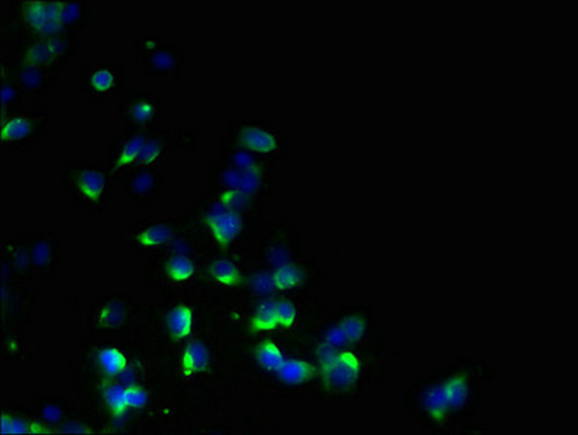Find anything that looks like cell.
<instances>
[{"label":"cell","mask_w":578,"mask_h":435,"mask_svg":"<svg viewBox=\"0 0 578 435\" xmlns=\"http://www.w3.org/2000/svg\"><path fill=\"white\" fill-rule=\"evenodd\" d=\"M319 367L323 383L334 390L351 389L361 376V361L357 354L351 351L338 350Z\"/></svg>","instance_id":"1"},{"label":"cell","mask_w":578,"mask_h":435,"mask_svg":"<svg viewBox=\"0 0 578 435\" xmlns=\"http://www.w3.org/2000/svg\"><path fill=\"white\" fill-rule=\"evenodd\" d=\"M22 15L30 28L44 38L60 36L64 32L61 2H25Z\"/></svg>","instance_id":"2"},{"label":"cell","mask_w":578,"mask_h":435,"mask_svg":"<svg viewBox=\"0 0 578 435\" xmlns=\"http://www.w3.org/2000/svg\"><path fill=\"white\" fill-rule=\"evenodd\" d=\"M206 222L213 240L220 247H228L242 230V219L240 214L227 209L220 201L210 208L206 215Z\"/></svg>","instance_id":"3"},{"label":"cell","mask_w":578,"mask_h":435,"mask_svg":"<svg viewBox=\"0 0 578 435\" xmlns=\"http://www.w3.org/2000/svg\"><path fill=\"white\" fill-rule=\"evenodd\" d=\"M238 141L245 150L259 154H268L279 148V142L274 134L259 126L242 128L238 135Z\"/></svg>","instance_id":"4"},{"label":"cell","mask_w":578,"mask_h":435,"mask_svg":"<svg viewBox=\"0 0 578 435\" xmlns=\"http://www.w3.org/2000/svg\"><path fill=\"white\" fill-rule=\"evenodd\" d=\"M212 357L205 342L194 339L181 353V368L186 375L205 373L209 370Z\"/></svg>","instance_id":"5"},{"label":"cell","mask_w":578,"mask_h":435,"mask_svg":"<svg viewBox=\"0 0 578 435\" xmlns=\"http://www.w3.org/2000/svg\"><path fill=\"white\" fill-rule=\"evenodd\" d=\"M147 69L154 76H172L180 69V56L173 47H160L147 57Z\"/></svg>","instance_id":"6"},{"label":"cell","mask_w":578,"mask_h":435,"mask_svg":"<svg viewBox=\"0 0 578 435\" xmlns=\"http://www.w3.org/2000/svg\"><path fill=\"white\" fill-rule=\"evenodd\" d=\"M277 377L286 385H305L314 376V368L310 363L300 359H284L280 368L275 372Z\"/></svg>","instance_id":"7"},{"label":"cell","mask_w":578,"mask_h":435,"mask_svg":"<svg viewBox=\"0 0 578 435\" xmlns=\"http://www.w3.org/2000/svg\"><path fill=\"white\" fill-rule=\"evenodd\" d=\"M76 184L86 199L91 202L100 201V197L106 189V177L102 173V171L96 168H83L80 173L77 175Z\"/></svg>","instance_id":"8"},{"label":"cell","mask_w":578,"mask_h":435,"mask_svg":"<svg viewBox=\"0 0 578 435\" xmlns=\"http://www.w3.org/2000/svg\"><path fill=\"white\" fill-rule=\"evenodd\" d=\"M167 331L174 339H185L193 331V311L186 305L174 306L165 316Z\"/></svg>","instance_id":"9"},{"label":"cell","mask_w":578,"mask_h":435,"mask_svg":"<svg viewBox=\"0 0 578 435\" xmlns=\"http://www.w3.org/2000/svg\"><path fill=\"white\" fill-rule=\"evenodd\" d=\"M445 397L448 399L451 411L461 410L470 398V385L465 375H452L442 383Z\"/></svg>","instance_id":"10"},{"label":"cell","mask_w":578,"mask_h":435,"mask_svg":"<svg viewBox=\"0 0 578 435\" xmlns=\"http://www.w3.org/2000/svg\"><path fill=\"white\" fill-rule=\"evenodd\" d=\"M102 394L113 416L125 415L129 410L126 401V386L116 383L113 379H106L102 385Z\"/></svg>","instance_id":"11"},{"label":"cell","mask_w":578,"mask_h":435,"mask_svg":"<svg viewBox=\"0 0 578 435\" xmlns=\"http://www.w3.org/2000/svg\"><path fill=\"white\" fill-rule=\"evenodd\" d=\"M424 406L425 411L435 423H442V421L448 415L451 411L448 399L445 397V392L442 389V385L432 386L425 390L424 394Z\"/></svg>","instance_id":"12"},{"label":"cell","mask_w":578,"mask_h":435,"mask_svg":"<svg viewBox=\"0 0 578 435\" xmlns=\"http://www.w3.org/2000/svg\"><path fill=\"white\" fill-rule=\"evenodd\" d=\"M97 366L108 379H116L128 367V360L121 350L108 347L99 351Z\"/></svg>","instance_id":"13"},{"label":"cell","mask_w":578,"mask_h":435,"mask_svg":"<svg viewBox=\"0 0 578 435\" xmlns=\"http://www.w3.org/2000/svg\"><path fill=\"white\" fill-rule=\"evenodd\" d=\"M271 276L275 290H281V292L292 290L303 282V270L290 261H286L283 265L275 266Z\"/></svg>","instance_id":"14"},{"label":"cell","mask_w":578,"mask_h":435,"mask_svg":"<svg viewBox=\"0 0 578 435\" xmlns=\"http://www.w3.org/2000/svg\"><path fill=\"white\" fill-rule=\"evenodd\" d=\"M86 80L90 89L96 91V93H109V91H112L116 87L117 74L111 65L102 64L96 65V67H91L87 71Z\"/></svg>","instance_id":"15"},{"label":"cell","mask_w":578,"mask_h":435,"mask_svg":"<svg viewBox=\"0 0 578 435\" xmlns=\"http://www.w3.org/2000/svg\"><path fill=\"white\" fill-rule=\"evenodd\" d=\"M173 238L174 230L172 225H168V223H154V225L143 228L137 236L138 243L147 248L168 245Z\"/></svg>","instance_id":"16"},{"label":"cell","mask_w":578,"mask_h":435,"mask_svg":"<svg viewBox=\"0 0 578 435\" xmlns=\"http://www.w3.org/2000/svg\"><path fill=\"white\" fill-rule=\"evenodd\" d=\"M57 60L54 51L51 48L49 39L44 38L41 41L32 43L23 52V64L35 65V67H48Z\"/></svg>","instance_id":"17"},{"label":"cell","mask_w":578,"mask_h":435,"mask_svg":"<svg viewBox=\"0 0 578 435\" xmlns=\"http://www.w3.org/2000/svg\"><path fill=\"white\" fill-rule=\"evenodd\" d=\"M279 326L277 322V312H275V300L264 299L261 300L251 320V328L258 333L273 331Z\"/></svg>","instance_id":"18"},{"label":"cell","mask_w":578,"mask_h":435,"mask_svg":"<svg viewBox=\"0 0 578 435\" xmlns=\"http://www.w3.org/2000/svg\"><path fill=\"white\" fill-rule=\"evenodd\" d=\"M255 360L267 372H277L284 361V354L275 342L270 339L261 341L255 348Z\"/></svg>","instance_id":"19"},{"label":"cell","mask_w":578,"mask_h":435,"mask_svg":"<svg viewBox=\"0 0 578 435\" xmlns=\"http://www.w3.org/2000/svg\"><path fill=\"white\" fill-rule=\"evenodd\" d=\"M210 276L219 283L223 286H228V287H233V286H238L242 282V276L240 269L236 267V265L233 261L228 260V258H218L215 260L212 265H210Z\"/></svg>","instance_id":"20"},{"label":"cell","mask_w":578,"mask_h":435,"mask_svg":"<svg viewBox=\"0 0 578 435\" xmlns=\"http://www.w3.org/2000/svg\"><path fill=\"white\" fill-rule=\"evenodd\" d=\"M126 320V308L124 302L119 299H111L100 308L97 321L100 326L115 329L119 328Z\"/></svg>","instance_id":"21"},{"label":"cell","mask_w":578,"mask_h":435,"mask_svg":"<svg viewBox=\"0 0 578 435\" xmlns=\"http://www.w3.org/2000/svg\"><path fill=\"white\" fill-rule=\"evenodd\" d=\"M165 273L172 280L181 283V282H187L193 278L196 273V267L189 256L173 254L167 260Z\"/></svg>","instance_id":"22"},{"label":"cell","mask_w":578,"mask_h":435,"mask_svg":"<svg viewBox=\"0 0 578 435\" xmlns=\"http://www.w3.org/2000/svg\"><path fill=\"white\" fill-rule=\"evenodd\" d=\"M32 134V122L25 116L10 118L2 126V140L5 142H18Z\"/></svg>","instance_id":"23"},{"label":"cell","mask_w":578,"mask_h":435,"mask_svg":"<svg viewBox=\"0 0 578 435\" xmlns=\"http://www.w3.org/2000/svg\"><path fill=\"white\" fill-rule=\"evenodd\" d=\"M146 141H147V137L143 134H135L129 140H126L125 144L122 145L119 155H117L116 167H126L129 164L135 163L142 150V145L146 144Z\"/></svg>","instance_id":"24"},{"label":"cell","mask_w":578,"mask_h":435,"mask_svg":"<svg viewBox=\"0 0 578 435\" xmlns=\"http://www.w3.org/2000/svg\"><path fill=\"white\" fill-rule=\"evenodd\" d=\"M338 325L343 328L348 344H356V342H360L367 334V324L361 316H356V315L345 316V318L340 320Z\"/></svg>","instance_id":"25"},{"label":"cell","mask_w":578,"mask_h":435,"mask_svg":"<svg viewBox=\"0 0 578 435\" xmlns=\"http://www.w3.org/2000/svg\"><path fill=\"white\" fill-rule=\"evenodd\" d=\"M45 73L43 67H35V65H26L23 64L19 73H18V80L22 87L26 90H38L41 89L45 83Z\"/></svg>","instance_id":"26"},{"label":"cell","mask_w":578,"mask_h":435,"mask_svg":"<svg viewBox=\"0 0 578 435\" xmlns=\"http://www.w3.org/2000/svg\"><path fill=\"white\" fill-rule=\"evenodd\" d=\"M157 113L155 103L151 99L142 98L135 100L129 108V116L130 120L137 124H147L150 122Z\"/></svg>","instance_id":"27"},{"label":"cell","mask_w":578,"mask_h":435,"mask_svg":"<svg viewBox=\"0 0 578 435\" xmlns=\"http://www.w3.org/2000/svg\"><path fill=\"white\" fill-rule=\"evenodd\" d=\"M259 186H261V170L258 168L257 164L245 171H241L240 183H238V186H236V189L248 196H253L254 193L258 192Z\"/></svg>","instance_id":"28"},{"label":"cell","mask_w":578,"mask_h":435,"mask_svg":"<svg viewBox=\"0 0 578 435\" xmlns=\"http://www.w3.org/2000/svg\"><path fill=\"white\" fill-rule=\"evenodd\" d=\"M249 199H251V196L240 192L238 189H227L220 194L219 201L225 205L227 209L240 214V210L245 209L249 205Z\"/></svg>","instance_id":"29"},{"label":"cell","mask_w":578,"mask_h":435,"mask_svg":"<svg viewBox=\"0 0 578 435\" xmlns=\"http://www.w3.org/2000/svg\"><path fill=\"white\" fill-rule=\"evenodd\" d=\"M275 312H277L279 326L290 328L294 325L296 318H297V311L290 300H287V299L275 300Z\"/></svg>","instance_id":"30"},{"label":"cell","mask_w":578,"mask_h":435,"mask_svg":"<svg viewBox=\"0 0 578 435\" xmlns=\"http://www.w3.org/2000/svg\"><path fill=\"white\" fill-rule=\"evenodd\" d=\"M31 260L38 269H47L52 261V247L48 241L39 240L34 244L31 252Z\"/></svg>","instance_id":"31"},{"label":"cell","mask_w":578,"mask_h":435,"mask_svg":"<svg viewBox=\"0 0 578 435\" xmlns=\"http://www.w3.org/2000/svg\"><path fill=\"white\" fill-rule=\"evenodd\" d=\"M161 153H163L161 142L157 138H147L146 144L142 145V150L138 155L137 161L143 166H151L161 157Z\"/></svg>","instance_id":"32"},{"label":"cell","mask_w":578,"mask_h":435,"mask_svg":"<svg viewBox=\"0 0 578 435\" xmlns=\"http://www.w3.org/2000/svg\"><path fill=\"white\" fill-rule=\"evenodd\" d=\"M83 5L76 2H61V19L64 28H71L80 23L83 18Z\"/></svg>","instance_id":"33"},{"label":"cell","mask_w":578,"mask_h":435,"mask_svg":"<svg viewBox=\"0 0 578 435\" xmlns=\"http://www.w3.org/2000/svg\"><path fill=\"white\" fill-rule=\"evenodd\" d=\"M155 186V179L154 175L148 170H143L141 173H138L137 176H134V179L130 180V189L135 194L143 196V194H148Z\"/></svg>","instance_id":"34"},{"label":"cell","mask_w":578,"mask_h":435,"mask_svg":"<svg viewBox=\"0 0 578 435\" xmlns=\"http://www.w3.org/2000/svg\"><path fill=\"white\" fill-rule=\"evenodd\" d=\"M3 435L6 434H30L31 424L21 418H10L9 415L3 414L2 416V428H0Z\"/></svg>","instance_id":"35"},{"label":"cell","mask_w":578,"mask_h":435,"mask_svg":"<svg viewBox=\"0 0 578 435\" xmlns=\"http://www.w3.org/2000/svg\"><path fill=\"white\" fill-rule=\"evenodd\" d=\"M126 401L128 406L132 408V410H142L148 403V393L138 385L129 386L126 388Z\"/></svg>","instance_id":"36"},{"label":"cell","mask_w":578,"mask_h":435,"mask_svg":"<svg viewBox=\"0 0 578 435\" xmlns=\"http://www.w3.org/2000/svg\"><path fill=\"white\" fill-rule=\"evenodd\" d=\"M323 342H326L327 346H331V347H334L336 350L344 348L348 344V341H347V337H345V334L343 331V328H340L339 325H335V326L327 329V331L325 333V337H323Z\"/></svg>","instance_id":"37"},{"label":"cell","mask_w":578,"mask_h":435,"mask_svg":"<svg viewBox=\"0 0 578 435\" xmlns=\"http://www.w3.org/2000/svg\"><path fill=\"white\" fill-rule=\"evenodd\" d=\"M253 287L255 292L261 293V295H267L271 293L273 290H275L274 286V280H273V276L268 273H258L253 278Z\"/></svg>","instance_id":"38"},{"label":"cell","mask_w":578,"mask_h":435,"mask_svg":"<svg viewBox=\"0 0 578 435\" xmlns=\"http://www.w3.org/2000/svg\"><path fill=\"white\" fill-rule=\"evenodd\" d=\"M139 52L143 57H148L151 52H154L155 49L160 48V43L159 39L151 36V35H143L139 38V44H138Z\"/></svg>","instance_id":"39"},{"label":"cell","mask_w":578,"mask_h":435,"mask_svg":"<svg viewBox=\"0 0 578 435\" xmlns=\"http://www.w3.org/2000/svg\"><path fill=\"white\" fill-rule=\"evenodd\" d=\"M233 164H235V168H238L240 171H245L248 168L254 167L255 161L253 160V157L249 155L248 153L238 151V153L233 154Z\"/></svg>","instance_id":"40"},{"label":"cell","mask_w":578,"mask_h":435,"mask_svg":"<svg viewBox=\"0 0 578 435\" xmlns=\"http://www.w3.org/2000/svg\"><path fill=\"white\" fill-rule=\"evenodd\" d=\"M240 177H241V171L238 168H227L222 175V180L227 189H236V186H238V183H240Z\"/></svg>","instance_id":"41"},{"label":"cell","mask_w":578,"mask_h":435,"mask_svg":"<svg viewBox=\"0 0 578 435\" xmlns=\"http://www.w3.org/2000/svg\"><path fill=\"white\" fill-rule=\"evenodd\" d=\"M61 410L57 405H47L43 410V418L49 424H56L61 419Z\"/></svg>","instance_id":"42"},{"label":"cell","mask_w":578,"mask_h":435,"mask_svg":"<svg viewBox=\"0 0 578 435\" xmlns=\"http://www.w3.org/2000/svg\"><path fill=\"white\" fill-rule=\"evenodd\" d=\"M336 351H338L336 348H334V347H331V346H327L326 342H321V344H319V346H318V348H316V357H318L319 364H322V363H325V361L330 360Z\"/></svg>","instance_id":"43"},{"label":"cell","mask_w":578,"mask_h":435,"mask_svg":"<svg viewBox=\"0 0 578 435\" xmlns=\"http://www.w3.org/2000/svg\"><path fill=\"white\" fill-rule=\"evenodd\" d=\"M117 379H119V383H122L126 388L134 386L135 385V379H137L135 368L132 366L128 364V367L125 368V370L119 376H117Z\"/></svg>","instance_id":"44"},{"label":"cell","mask_w":578,"mask_h":435,"mask_svg":"<svg viewBox=\"0 0 578 435\" xmlns=\"http://www.w3.org/2000/svg\"><path fill=\"white\" fill-rule=\"evenodd\" d=\"M170 248L173 249L174 252V254H185V256H187L189 253H190V247H189V244L185 241V240H181V238H174L170 241Z\"/></svg>","instance_id":"45"},{"label":"cell","mask_w":578,"mask_h":435,"mask_svg":"<svg viewBox=\"0 0 578 435\" xmlns=\"http://www.w3.org/2000/svg\"><path fill=\"white\" fill-rule=\"evenodd\" d=\"M15 96H16L15 87H13L12 85H3V89H2V103H3V107H6L8 103H10L13 99H15Z\"/></svg>","instance_id":"46"},{"label":"cell","mask_w":578,"mask_h":435,"mask_svg":"<svg viewBox=\"0 0 578 435\" xmlns=\"http://www.w3.org/2000/svg\"><path fill=\"white\" fill-rule=\"evenodd\" d=\"M15 265L19 267V269H25L26 266H28V263H30V256L26 254V252L25 249H19V252H16V257H15Z\"/></svg>","instance_id":"47"},{"label":"cell","mask_w":578,"mask_h":435,"mask_svg":"<svg viewBox=\"0 0 578 435\" xmlns=\"http://www.w3.org/2000/svg\"><path fill=\"white\" fill-rule=\"evenodd\" d=\"M61 431L62 432H77V434H84V432H89V430H86L83 425H80V424H76V423H71V424H65L62 428H61Z\"/></svg>","instance_id":"48"}]
</instances>
